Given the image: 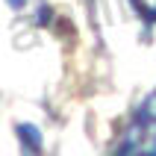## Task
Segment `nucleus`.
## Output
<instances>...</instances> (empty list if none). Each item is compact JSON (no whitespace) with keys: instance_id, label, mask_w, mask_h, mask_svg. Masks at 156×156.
Returning <instances> with one entry per match:
<instances>
[{"instance_id":"f257e3e1","label":"nucleus","mask_w":156,"mask_h":156,"mask_svg":"<svg viewBox=\"0 0 156 156\" xmlns=\"http://www.w3.org/2000/svg\"><path fill=\"white\" fill-rule=\"evenodd\" d=\"M118 153H156V91L144 97V103L133 112Z\"/></svg>"},{"instance_id":"f03ea898","label":"nucleus","mask_w":156,"mask_h":156,"mask_svg":"<svg viewBox=\"0 0 156 156\" xmlns=\"http://www.w3.org/2000/svg\"><path fill=\"white\" fill-rule=\"evenodd\" d=\"M130 3L144 21H150V24L156 21V0H130Z\"/></svg>"}]
</instances>
